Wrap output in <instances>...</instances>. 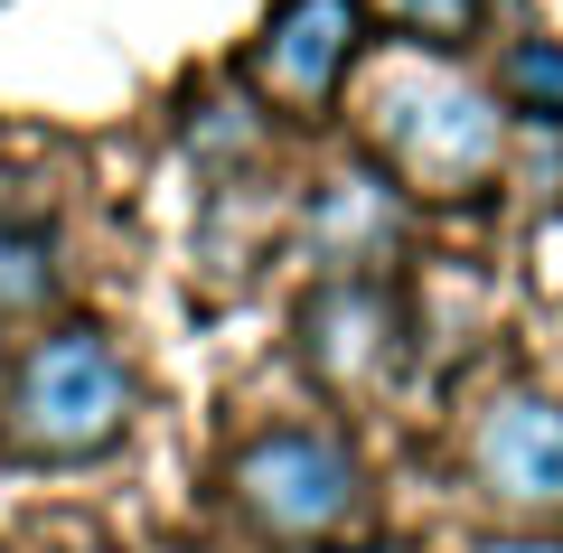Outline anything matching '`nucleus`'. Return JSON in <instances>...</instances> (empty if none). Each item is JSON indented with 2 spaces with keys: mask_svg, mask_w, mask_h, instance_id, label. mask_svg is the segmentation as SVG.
Segmentation results:
<instances>
[{
  "mask_svg": "<svg viewBox=\"0 0 563 553\" xmlns=\"http://www.w3.org/2000/svg\"><path fill=\"white\" fill-rule=\"evenodd\" d=\"M132 432V366L103 329L66 319L38 347L20 356V385H10V413H0V451L29 460V469H85L113 441Z\"/></svg>",
  "mask_w": 563,
  "mask_h": 553,
  "instance_id": "obj_2",
  "label": "nucleus"
},
{
  "mask_svg": "<svg viewBox=\"0 0 563 553\" xmlns=\"http://www.w3.org/2000/svg\"><path fill=\"white\" fill-rule=\"evenodd\" d=\"M498 85H507V103H517L526 122H554L563 132V47L554 38H517L507 66H498Z\"/></svg>",
  "mask_w": 563,
  "mask_h": 553,
  "instance_id": "obj_8",
  "label": "nucleus"
},
{
  "mask_svg": "<svg viewBox=\"0 0 563 553\" xmlns=\"http://www.w3.org/2000/svg\"><path fill=\"white\" fill-rule=\"evenodd\" d=\"M357 47H366L357 0H282L254 38V85L291 113H320L339 95V76L357 66Z\"/></svg>",
  "mask_w": 563,
  "mask_h": 553,
  "instance_id": "obj_6",
  "label": "nucleus"
},
{
  "mask_svg": "<svg viewBox=\"0 0 563 553\" xmlns=\"http://www.w3.org/2000/svg\"><path fill=\"white\" fill-rule=\"evenodd\" d=\"M470 478L507 516H563V403L554 395H507L470 432Z\"/></svg>",
  "mask_w": 563,
  "mask_h": 553,
  "instance_id": "obj_5",
  "label": "nucleus"
},
{
  "mask_svg": "<svg viewBox=\"0 0 563 553\" xmlns=\"http://www.w3.org/2000/svg\"><path fill=\"white\" fill-rule=\"evenodd\" d=\"M347 553H376V544H347Z\"/></svg>",
  "mask_w": 563,
  "mask_h": 553,
  "instance_id": "obj_12",
  "label": "nucleus"
},
{
  "mask_svg": "<svg viewBox=\"0 0 563 553\" xmlns=\"http://www.w3.org/2000/svg\"><path fill=\"white\" fill-rule=\"evenodd\" d=\"M47 300H57V263H47V244L0 225V319H29V310H47Z\"/></svg>",
  "mask_w": 563,
  "mask_h": 553,
  "instance_id": "obj_9",
  "label": "nucleus"
},
{
  "mask_svg": "<svg viewBox=\"0 0 563 553\" xmlns=\"http://www.w3.org/2000/svg\"><path fill=\"white\" fill-rule=\"evenodd\" d=\"M385 29H404V38L422 47H461L470 29H479V0H366Z\"/></svg>",
  "mask_w": 563,
  "mask_h": 553,
  "instance_id": "obj_10",
  "label": "nucleus"
},
{
  "mask_svg": "<svg viewBox=\"0 0 563 553\" xmlns=\"http://www.w3.org/2000/svg\"><path fill=\"white\" fill-rule=\"evenodd\" d=\"M479 553H563V544H544V534H498V544H479Z\"/></svg>",
  "mask_w": 563,
  "mask_h": 553,
  "instance_id": "obj_11",
  "label": "nucleus"
},
{
  "mask_svg": "<svg viewBox=\"0 0 563 553\" xmlns=\"http://www.w3.org/2000/svg\"><path fill=\"white\" fill-rule=\"evenodd\" d=\"M366 151L404 198H479L507 159V113L432 57H395L366 76Z\"/></svg>",
  "mask_w": 563,
  "mask_h": 553,
  "instance_id": "obj_1",
  "label": "nucleus"
},
{
  "mask_svg": "<svg viewBox=\"0 0 563 553\" xmlns=\"http://www.w3.org/2000/svg\"><path fill=\"white\" fill-rule=\"evenodd\" d=\"M301 254L320 273H395L404 254V188L366 159V169H339L320 178V198L301 217Z\"/></svg>",
  "mask_w": 563,
  "mask_h": 553,
  "instance_id": "obj_7",
  "label": "nucleus"
},
{
  "mask_svg": "<svg viewBox=\"0 0 563 553\" xmlns=\"http://www.w3.org/2000/svg\"><path fill=\"white\" fill-rule=\"evenodd\" d=\"M301 356H310V376L339 385V395L385 385V376H395V356H404L395 291H385L376 273H329L320 291H310V310H301Z\"/></svg>",
  "mask_w": 563,
  "mask_h": 553,
  "instance_id": "obj_4",
  "label": "nucleus"
},
{
  "mask_svg": "<svg viewBox=\"0 0 563 553\" xmlns=\"http://www.w3.org/2000/svg\"><path fill=\"white\" fill-rule=\"evenodd\" d=\"M357 460L339 451L329 432H310V422H282V432L244 441L235 451V507L254 516L263 534H282V544H320V534H339L347 516H357Z\"/></svg>",
  "mask_w": 563,
  "mask_h": 553,
  "instance_id": "obj_3",
  "label": "nucleus"
}]
</instances>
